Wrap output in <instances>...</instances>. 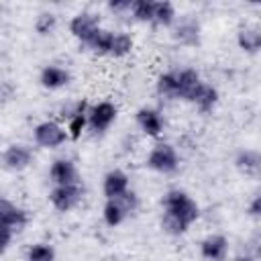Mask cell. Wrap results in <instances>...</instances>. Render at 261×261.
Listing matches in <instances>:
<instances>
[{"label":"cell","instance_id":"cell-1","mask_svg":"<svg viewBox=\"0 0 261 261\" xmlns=\"http://www.w3.org/2000/svg\"><path fill=\"white\" fill-rule=\"evenodd\" d=\"M161 228L171 234L179 237L188 232V228L200 218V206L198 202L184 190H169L165 192L161 200Z\"/></svg>","mask_w":261,"mask_h":261},{"label":"cell","instance_id":"cell-2","mask_svg":"<svg viewBox=\"0 0 261 261\" xmlns=\"http://www.w3.org/2000/svg\"><path fill=\"white\" fill-rule=\"evenodd\" d=\"M145 165L149 169L157 171V173H173L179 167V155H177V151H175L173 145H169V143H157L149 151V155L145 159Z\"/></svg>","mask_w":261,"mask_h":261},{"label":"cell","instance_id":"cell-3","mask_svg":"<svg viewBox=\"0 0 261 261\" xmlns=\"http://www.w3.org/2000/svg\"><path fill=\"white\" fill-rule=\"evenodd\" d=\"M33 137H35V143L43 149H57L61 147L69 137H67V130L63 124H59L57 120H43L35 126L33 130Z\"/></svg>","mask_w":261,"mask_h":261},{"label":"cell","instance_id":"cell-4","mask_svg":"<svg viewBox=\"0 0 261 261\" xmlns=\"http://www.w3.org/2000/svg\"><path fill=\"white\" fill-rule=\"evenodd\" d=\"M100 16L94 12H77L71 20H69V33L73 39L80 41V45H88L100 31Z\"/></svg>","mask_w":261,"mask_h":261},{"label":"cell","instance_id":"cell-5","mask_svg":"<svg viewBox=\"0 0 261 261\" xmlns=\"http://www.w3.org/2000/svg\"><path fill=\"white\" fill-rule=\"evenodd\" d=\"M82 186L80 184H69V186H53L49 192V202L55 210L59 212H69L82 202Z\"/></svg>","mask_w":261,"mask_h":261},{"label":"cell","instance_id":"cell-6","mask_svg":"<svg viewBox=\"0 0 261 261\" xmlns=\"http://www.w3.org/2000/svg\"><path fill=\"white\" fill-rule=\"evenodd\" d=\"M177 75V90H175V100L181 102H194L198 90L202 88L204 80L200 77V73L194 67H184V69H175Z\"/></svg>","mask_w":261,"mask_h":261},{"label":"cell","instance_id":"cell-7","mask_svg":"<svg viewBox=\"0 0 261 261\" xmlns=\"http://www.w3.org/2000/svg\"><path fill=\"white\" fill-rule=\"evenodd\" d=\"M116 116H118V108L112 102L102 100V102L94 104L92 108H88V126L94 133H104L112 126Z\"/></svg>","mask_w":261,"mask_h":261},{"label":"cell","instance_id":"cell-8","mask_svg":"<svg viewBox=\"0 0 261 261\" xmlns=\"http://www.w3.org/2000/svg\"><path fill=\"white\" fill-rule=\"evenodd\" d=\"M2 163L10 171H22L33 163V151L22 143H12L4 149Z\"/></svg>","mask_w":261,"mask_h":261},{"label":"cell","instance_id":"cell-9","mask_svg":"<svg viewBox=\"0 0 261 261\" xmlns=\"http://www.w3.org/2000/svg\"><path fill=\"white\" fill-rule=\"evenodd\" d=\"M27 222H29L27 210L0 196V224L8 226L10 230L16 232V230H22L27 226Z\"/></svg>","mask_w":261,"mask_h":261},{"label":"cell","instance_id":"cell-10","mask_svg":"<svg viewBox=\"0 0 261 261\" xmlns=\"http://www.w3.org/2000/svg\"><path fill=\"white\" fill-rule=\"evenodd\" d=\"M137 124L143 130V135H147L151 139L161 137L163 126H165L161 112L155 110V108H149V106H143V108L137 110Z\"/></svg>","mask_w":261,"mask_h":261},{"label":"cell","instance_id":"cell-11","mask_svg":"<svg viewBox=\"0 0 261 261\" xmlns=\"http://www.w3.org/2000/svg\"><path fill=\"white\" fill-rule=\"evenodd\" d=\"M49 179L53 186H69V184H80L77 179V167L71 159H55L49 165Z\"/></svg>","mask_w":261,"mask_h":261},{"label":"cell","instance_id":"cell-12","mask_svg":"<svg viewBox=\"0 0 261 261\" xmlns=\"http://www.w3.org/2000/svg\"><path fill=\"white\" fill-rule=\"evenodd\" d=\"M200 255L206 261H224L228 255V239L224 234H208L200 243Z\"/></svg>","mask_w":261,"mask_h":261},{"label":"cell","instance_id":"cell-13","mask_svg":"<svg viewBox=\"0 0 261 261\" xmlns=\"http://www.w3.org/2000/svg\"><path fill=\"white\" fill-rule=\"evenodd\" d=\"M69 80H71L69 71L65 67H61V65H55V63L45 65L41 69V73H39V82H41V86L45 90H61V88H65L69 84Z\"/></svg>","mask_w":261,"mask_h":261},{"label":"cell","instance_id":"cell-14","mask_svg":"<svg viewBox=\"0 0 261 261\" xmlns=\"http://www.w3.org/2000/svg\"><path fill=\"white\" fill-rule=\"evenodd\" d=\"M128 190H130L128 188V175L122 169H110L102 179V192H104L106 200L118 198Z\"/></svg>","mask_w":261,"mask_h":261},{"label":"cell","instance_id":"cell-15","mask_svg":"<svg viewBox=\"0 0 261 261\" xmlns=\"http://www.w3.org/2000/svg\"><path fill=\"white\" fill-rule=\"evenodd\" d=\"M86 126H88V106H86V102H77L67 112V124H65L67 137L71 141H77Z\"/></svg>","mask_w":261,"mask_h":261},{"label":"cell","instance_id":"cell-16","mask_svg":"<svg viewBox=\"0 0 261 261\" xmlns=\"http://www.w3.org/2000/svg\"><path fill=\"white\" fill-rule=\"evenodd\" d=\"M237 169L247 177H257L261 171V155L257 149H243L234 157Z\"/></svg>","mask_w":261,"mask_h":261},{"label":"cell","instance_id":"cell-17","mask_svg":"<svg viewBox=\"0 0 261 261\" xmlns=\"http://www.w3.org/2000/svg\"><path fill=\"white\" fill-rule=\"evenodd\" d=\"M237 45L245 53L255 55L261 49V29L257 24H245L237 33Z\"/></svg>","mask_w":261,"mask_h":261},{"label":"cell","instance_id":"cell-18","mask_svg":"<svg viewBox=\"0 0 261 261\" xmlns=\"http://www.w3.org/2000/svg\"><path fill=\"white\" fill-rule=\"evenodd\" d=\"M218 90L214 88V86H210V84H202V88L198 90V94H196V98H194V106L200 110V112H204V114H208V112H212L214 108H216V104H218Z\"/></svg>","mask_w":261,"mask_h":261},{"label":"cell","instance_id":"cell-19","mask_svg":"<svg viewBox=\"0 0 261 261\" xmlns=\"http://www.w3.org/2000/svg\"><path fill=\"white\" fill-rule=\"evenodd\" d=\"M175 20V6L167 0H153V14L151 24L157 27H169Z\"/></svg>","mask_w":261,"mask_h":261},{"label":"cell","instance_id":"cell-20","mask_svg":"<svg viewBox=\"0 0 261 261\" xmlns=\"http://www.w3.org/2000/svg\"><path fill=\"white\" fill-rule=\"evenodd\" d=\"M175 39L186 45V47H194L200 43V24L196 20H181L177 27H175Z\"/></svg>","mask_w":261,"mask_h":261},{"label":"cell","instance_id":"cell-21","mask_svg":"<svg viewBox=\"0 0 261 261\" xmlns=\"http://www.w3.org/2000/svg\"><path fill=\"white\" fill-rule=\"evenodd\" d=\"M126 216H130L128 212H126V208L120 204V200H116V198H112V200H106V204H104V208H102V218H104V222L108 224V226H118V224H122L124 220H126Z\"/></svg>","mask_w":261,"mask_h":261},{"label":"cell","instance_id":"cell-22","mask_svg":"<svg viewBox=\"0 0 261 261\" xmlns=\"http://www.w3.org/2000/svg\"><path fill=\"white\" fill-rule=\"evenodd\" d=\"M155 88H157V94L167 98V100H175V90H177V75H175V69L171 71H165L157 77L155 82Z\"/></svg>","mask_w":261,"mask_h":261},{"label":"cell","instance_id":"cell-23","mask_svg":"<svg viewBox=\"0 0 261 261\" xmlns=\"http://www.w3.org/2000/svg\"><path fill=\"white\" fill-rule=\"evenodd\" d=\"M135 41L130 35L126 33H112V41H110V57H124L133 51Z\"/></svg>","mask_w":261,"mask_h":261},{"label":"cell","instance_id":"cell-24","mask_svg":"<svg viewBox=\"0 0 261 261\" xmlns=\"http://www.w3.org/2000/svg\"><path fill=\"white\" fill-rule=\"evenodd\" d=\"M110 41H112V31H106V29H100L98 35L86 45V49L94 55H108L110 53Z\"/></svg>","mask_w":261,"mask_h":261},{"label":"cell","instance_id":"cell-25","mask_svg":"<svg viewBox=\"0 0 261 261\" xmlns=\"http://www.w3.org/2000/svg\"><path fill=\"white\" fill-rule=\"evenodd\" d=\"M27 261H55V249L47 243H35L27 251Z\"/></svg>","mask_w":261,"mask_h":261},{"label":"cell","instance_id":"cell-26","mask_svg":"<svg viewBox=\"0 0 261 261\" xmlns=\"http://www.w3.org/2000/svg\"><path fill=\"white\" fill-rule=\"evenodd\" d=\"M135 20L139 22H151V14H153V0H133L130 2V10Z\"/></svg>","mask_w":261,"mask_h":261},{"label":"cell","instance_id":"cell-27","mask_svg":"<svg viewBox=\"0 0 261 261\" xmlns=\"http://www.w3.org/2000/svg\"><path fill=\"white\" fill-rule=\"evenodd\" d=\"M57 29V16L51 14V12H41L37 18H35V31L43 37L51 35L53 31Z\"/></svg>","mask_w":261,"mask_h":261},{"label":"cell","instance_id":"cell-28","mask_svg":"<svg viewBox=\"0 0 261 261\" xmlns=\"http://www.w3.org/2000/svg\"><path fill=\"white\" fill-rule=\"evenodd\" d=\"M12 237H14V230H10L8 226H2L0 224V255H4L12 243Z\"/></svg>","mask_w":261,"mask_h":261},{"label":"cell","instance_id":"cell-29","mask_svg":"<svg viewBox=\"0 0 261 261\" xmlns=\"http://www.w3.org/2000/svg\"><path fill=\"white\" fill-rule=\"evenodd\" d=\"M247 212H249V216H253V218H259V216H261V196H259V194L253 196V200H251L249 206H247Z\"/></svg>","mask_w":261,"mask_h":261},{"label":"cell","instance_id":"cell-30","mask_svg":"<svg viewBox=\"0 0 261 261\" xmlns=\"http://www.w3.org/2000/svg\"><path fill=\"white\" fill-rule=\"evenodd\" d=\"M108 10H112V12H128L130 10V0H114V2H108Z\"/></svg>","mask_w":261,"mask_h":261},{"label":"cell","instance_id":"cell-31","mask_svg":"<svg viewBox=\"0 0 261 261\" xmlns=\"http://www.w3.org/2000/svg\"><path fill=\"white\" fill-rule=\"evenodd\" d=\"M232 261H257V257H253V255H237Z\"/></svg>","mask_w":261,"mask_h":261}]
</instances>
